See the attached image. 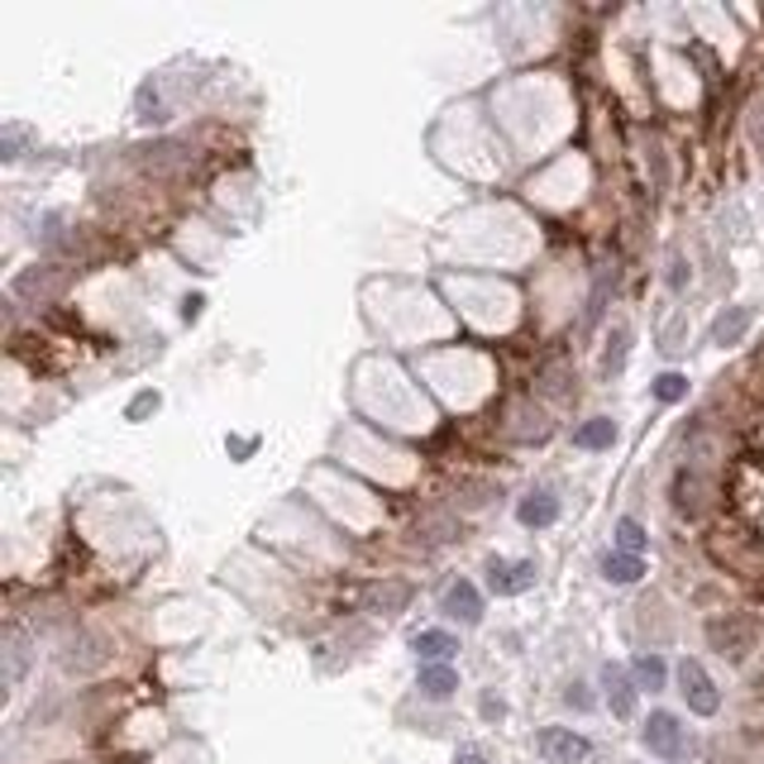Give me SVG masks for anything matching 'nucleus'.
Returning <instances> with one entry per match:
<instances>
[{
	"label": "nucleus",
	"instance_id": "nucleus-12",
	"mask_svg": "<svg viewBox=\"0 0 764 764\" xmlns=\"http://www.w3.org/2000/svg\"><path fill=\"white\" fill-rule=\"evenodd\" d=\"M612 440H616V426H612L607 416H598V420H588V426L574 430V444H578V450H607Z\"/></svg>",
	"mask_w": 764,
	"mask_h": 764
},
{
	"label": "nucleus",
	"instance_id": "nucleus-5",
	"mask_svg": "<svg viewBox=\"0 0 764 764\" xmlns=\"http://www.w3.org/2000/svg\"><path fill=\"white\" fill-rule=\"evenodd\" d=\"M440 612L450 616V622H464V626H478L483 622V598H478V588L473 583H454L450 592H444V602H440Z\"/></svg>",
	"mask_w": 764,
	"mask_h": 764
},
{
	"label": "nucleus",
	"instance_id": "nucleus-9",
	"mask_svg": "<svg viewBox=\"0 0 764 764\" xmlns=\"http://www.w3.org/2000/svg\"><path fill=\"white\" fill-rule=\"evenodd\" d=\"M517 517H521V525H535V531H545V525H555L559 521V502L549 493H531L525 502L517 507Z\"/></svg>",
	"mask_w": 764,
	"mask_h": 764
},
{
	"label": "nucleus",
	"instance_id": "nucleus-19",
	"mask_svg": "<svg viewBox=\"0 0 764 764\" xmlns=\"http://www.w3.org/2000/svg\"><path fill=\"white\" fill-rule=\"evenodd\" d=\"M564 703H569V707H592V697H588L583 683H569V693H564Z\"/></svg>",
	"mask_w": 764,
	"mask_h": 764
},
{
	"label": "nucleus",
	"instance_id": "nucleus-17",
	"mask_svg": "<svg viewBox=\"0 0 764 764\" xmlns=\"http://www.w3.org/2000/svg\"><path fill=\"white\" fill-rule=\"evenodd\" d=\"M5 679H10V688L24 679V640L20 636H10V669H5Z\"/></svg>",
	"mask_w": 764,
	"mask_h": 764
},
{
	"label": "nucleus",
	"instance_id": "nucleus-1",
	"mask_svg": "<svg viewBox=\"0 0 764 764\" xmlns=\"http://www.w3.org/2000/svg\"><path fill=\"white\" fill-rule=\"evenodd\" d=\"M640 741L650 755H660V760H683L688 755V741H683V721L674 713H650L645 717V727H640Z\"/></svg>",
	"mask_w": 764,
	"mask_h": 764
},
{
	"label": "nucleus",
	"instance_id": "nucleus-18",
	"mask_svg": "<svg viewBox=\"0 0 764 764\" xmlns=\"http://www.w3.org/2000/svg\"><path fill=\"white\" fill-rule=\"evenodd\" d=\"M502 713H507V703H502V697H497V693H483V717H487V721H497Z\"/></svg>",
	"mask_w": 764,
	"mask_h": 764
},
{
	"label": "nucleus",
	"instance_id": "nucleus-13",
	"mask_svg": "<svg viewBox=\"0 0 764 764\" xmlns=\"http://www.w3.org/2000/svg\"><path fill=\"white\" fill-rule=\"evenodd\" d=\"M630 679H636V688L660 693V688H664V679H669V669H664L660 655H640V660L630 664Z\"/></svg>",
	"mask_w": 764,
	"mask_h": 764
},
{
	"label": "nucleus",
	"instance_id": "nucleus-7",
	"mask_svg": "<svg viewBox=\"0 0 764 764\" xmlns=\"http://www.w3.org/2000/svg\"><path fill=\"white\" fill-rule=\"evenodd\" d=\"M750 321H755V311L750 306H731V311H721L717 321H713V345H741V335L750 331Z\"/></svg>",
	"mask_w": 764,
	"mask_h": 764
},
{
	"label": "nucleus",
	"instance_id": "nucleus-10",
	"mask_svg": "<svg viewBox=\"0 0 764 764\" xmlns=\"http://www.w3.org/2000/svg\"><path fill=\"white\" fill-rule=\"evenodd\" d=\"M416 683H420V693H426V697H450L459 688V674L450 664H426Z\"/></svg>",
	"mask_w": 764,
	"mask_h": 764
},
{
	"label": "nucleus",
	"instance_id": "nucleus-20",
	"mask_svg": "<svg viewBox=\"0 0 764 764\" xmlns=\"http://www.w3.org/2000/svg\"><path fill=\"white\" fill-rule=\"evenodd\" d=\"M683 268H688V263H683V258L669 263V287H683V282H688V273H683Z\"/></svg>",
	"mask_w": 764,
	"mask_h": 764
},
{
	"label": "nucleus",
	"instance_id": "nucleus-8",
	"mask_svg": "<svg viewBox=\"0 0 764 764\" xmlns=\"http://www.w3.org/2000/svg\"><path fill=\"white\" fill-rule=\"evenodd\" d=\"M412 650H416L426 664H444V660H450V655L459 650V640L450 636V630H420V636L412 640Z\"/></svg>",
	"mask_w": 764,
	"mask_h": 764
},
{
	"label": "nucleus",
	"instance_id": "nucleus-11",
	"mask_svg": "<svg viewBox=\"0 0 764 764\" xmlns=\"http://www.w3.org/2000/svg\"><path fill=\"white\" fill-rule=\"evenodd\" d=\"M640 574H645L640 555H607V559H602V578H607V583H616V588L636 583Z\"/></svg>",
	"mask_w": 764,
	"mask_h": 764
},
{
	"label": "nucleus",
	"instance_id": "nucleus-3",
	"mask_svg": "<svg viewBox=\"0 0 764 764\" xmlns=\"http://www.w3.org/2000/svg\"><path fill=\"white\" fill-rule=\"evenodd\" d=\"M588 736H578L569 727H545L535 736V755L545 764H583L588 760Z\"/></svg>",
	"mask_w": 764,
	"mask_h": 764
},
{
	"label": "nucleus",
	"instance_id": "nucleus-21",
	"mask_svg": "<svg viewBox=\"0 0 764 764\" xmlns=\"http://www.w3.org/2000/svg\"><path fill=\"white\" fill-rule=\"evenodd\" d=\"M149 406H158V397H153V392H143V397H139L135 406H129V416H143V412H149Z\"/></svg>",
	"mask_w": 764,
	"mask_h": 764
},
{
	"label": "nucleus",
	"instance_id": "nucleus-6",
	"mask_svg": "<svg viewBox=\"0 0 764 764\" xmlns=\"http://www.w3.org/2000/svg\"><path fill=\"white\" fill-rule=\"evenodd\" d=\"M602 693H607V703H612L616 717H630V713H636V679H630L622 664H607V669H602Z\"/></svg>",
	"mask_w": 764,
	"mask_h": 764
},
{
	"label": "nucleus",
	"instance_id": "nucleus-4",
	"mask_svg": "<svg viewBox=\"0 0 764 764\" xmlns=\"http://www.w3.org/2000/svg\"><path fill=\"white\" fill-rule=\"evenodd\" d=\"M535 583V564L531 559H487V588L497 598H517Z\"/></svg>",
	"mask_w": 764,
	"mask_h": 764
},
{
	"label": "nucleus",
	"instance_id": "nucleus-14",
	"mask_svg": "<svg viewBox=\"0 0 764 764\" xmlns=\"http://www.w3.org/2000/svg\"><path fill=\"white\" fill-rule=\"evenodd\" d=\"M640 549H645V531H640V521L622 517V521H616V555H640Z\"/></svg>",
	"mask_w": 764,
	"mask_h": 764
},
{
	"label": "nucleus",
	"instance_id": "nucleus-16",
	"mask_svg": "<svg viewBox=\"0 0 764 764\" xmlns=\"http://www.w3.org/2000/svg\"><path fill=\"white\" fill-rule=\"evenodd\" d=\"M626 349H630V331L622 325V331L612 335V349H607V359H602V368H607V373H622V363H626Z\"/></svg>",
	"mask_w": 764,
	"mask_h": 764
},
{
	"label": "nucleus",
	"instance_id": "nucleus-22",
	"mask_svg": "<svg viewBox=\"0 0 764 764\" xmlns=\"http://www.w3.org/2000/svg\"><path fill=\"white\" fill-rule=\"evenodd\" d=\"M454 764H487L483 755H478V750H459V760Z\"/></svg>",
	"mask_w": 764,
	"mask_h": 764
},
{
	"label": "nucleus",
	"instance_id": "nucleus-2",
	"mask_svg": "<svg viewBox=\"0 0 764 764\" xmlns=\"http://www.w3.org/2000/svg\"><path fill=\"white\" fill-rule=\"evenodd\" d=\"M679 693H683V703H688V713H697V717H717L721 693H717L713 674H707V669L697 664V660H683V664H679Z\"/></svg>",
	"mask_w": 764,
	"mask_h": 764
},
{
	"label": "nucleus",
	"instance_id": "nucleus-15",
	"mask_svg": "<svg viewBox=\"0 0 764 764\" xmlns=\"http://www.w3.org/2000/svg\"><path fill=\"white\" fill-rule=\"evenodd\" d=\"M655 397H660V402H679V397H688V378H683V373H664V378H655Z\"/></svg>",
	"mask_w": 764,
	"mask_h": 764
}]
</instances>
